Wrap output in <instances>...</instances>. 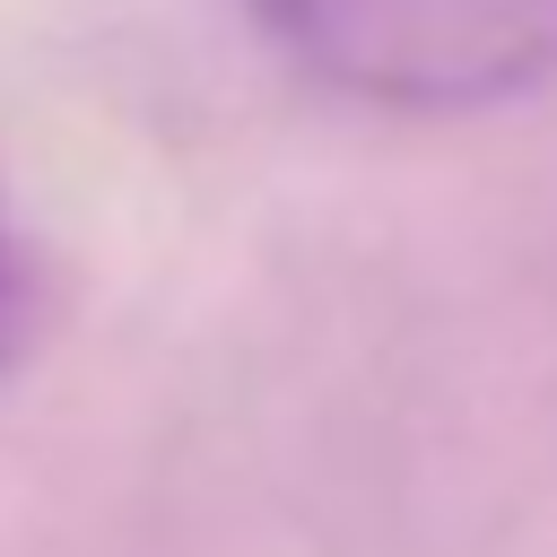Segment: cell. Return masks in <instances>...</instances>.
Instances as JSON below:
<instances>
[{
  "instance_id": "6da1fadb",
  "label": "cell",
  "mask_w": 557,
  "mask_h": 557,
  "mask_svg": "<svg viewBox=\"0 0 557 557\" xmlns=\"http://www.w3.org/2000/svg\"><path fill=\"white\" fill-rule=\"evenodd\" d=\"M270 52L383 113H487L557 78V0H244Z\"/></svg>"
},
{
  "instance_id": "7a4b0ae2",
  "label": "cell",
  "mask_w": 557,
  "mask_h": 557,
  "mask_svg": "<svg viewBox=\"0 0 557 557\" xmlns=\"http://www.w3.org/2000/svg\"><path fill=\"white\" fill-rule=\"evenodd\" d=\"M35 339V261L17 252V226L0 218V374L26 357Z\"/></svg>"
}]
</instances>
